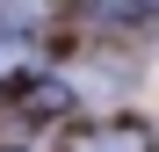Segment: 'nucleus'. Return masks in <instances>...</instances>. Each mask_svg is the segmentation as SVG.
<instances>
[{"label":"nucleus","mask_w":159,"mask_h":152,"mask_svg":"<svg viewBox=\"0 0 159 152\" xmlns=\"http://www.w3.org/2000/svg\"><path fill=\"white\" fill-rule=\"evenodd\" d=\"M65 152H152L145 123H87V131H72Z\"/></svg>","instance_id":"f257e3e1"},{"label":"nucleus","mask_w":159,"mask_h":152,"mask_svg":"<svg viewBox=\"0 0 159 152\" xmlns=\"http://www.w3.org/2000/svg\"><path fill=\"white\" fill-rule=\"evenodd\" d=\"M36 65V51L22 44V36H0V80H22V72Z\"/></svg>","instance_id":"f03ea898"},{"label":"nucleus","mask_w":159,"mask_h":152,"mask_svg":"<svg viewBox=\"0 0 159 152\" xmlns=\"http://www.w3.org/2000/svg\"><path fill=\"white\" fill-rule=\"evenodd\" d=\"M130 7H138V15H159V0H130Z\"/></svg>","instance_id":"7ed1b4c3"}]
</instances>
